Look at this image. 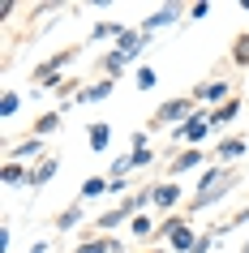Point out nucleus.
Returning a JSON list of instances; mask_svg holds the SVG:
<instances>
[{
	"label": "nucleus",
	"instance_id": "nucleus-1",
	"mask_svg": "<svg viewBox=\"0 0 249 253\" xmlns=\"http://www.w3.org/2000/svg\"><path fill=\"white\" fill-rule=\"evenodd\" d=\"M206 133H210V116H202V112H194L185 125H176V137L181 142H206Z\"/></svg>",
	"mask_w": 249,
	"mask_h": 253
},
{
	"label": "nucleus",
	"instance_id": "nucleus-2",
	"mask_svg": "<svg viewBox=\"0 0 249 253\" xmlns=\"http://www.w3.org/2000/svg\"><path fill=\"white\" fill-rule=\"evenodd\" d=\"M194 116V99H168L155 112V125H172V120H189Z\"/></svg>",
	"mask_w": 249,
	"mask_h": 253
},
{
	"label": "nucleus",
	"instance_id": "nucleus-3",
	"mask_svg": "<svg viewBox=\"0 0 249 253\" xmlns=\"http://www.w3.org/2000/svg\"><path fill=\"white\" fill-rule=\"evenodd\" d=\"M168 245H172V249H176V253H194V245H198V236H194V227H189V223H185V219H181V223L172 227V236H168Z\"/></svg>",
	"mask_w": 249,
	"mask_h": 253
},
{
	"label": "nucleus",
	"instance_id": "nucleus-4",
	"mask_svg": "<svg viewBox=\"0 0 249 253\" xmlns=\"http://www.w3.org/2000/svg\"><path fill=\"white\" fill-rule=\"evenodd\" d=\"M176 17H181V9H176V4H163V9H155V13L146 17V26H142V35H150V30H159V26H172V22H176Z\"/></svg>",
	"mask_w": 249,
	"mask_h": 253
},
{
	"label": "nucleus",
	"instance_id": "nucleus-5",
	"mask_svg": "<svg viewBox=\"0 0 249 253\" xmlns=\"http://www.w3.org/2000/svg\"><path fill=\"white\" fill-rule=\"evenodd\" d=\"M228 189H232V176H223L219 185H210L206 193H194V211H202V206H215V202H219Z\"/></svg>",
	"mask_w": 249,
	"mask_h": 253
},
{
	"label": "nucleus",
	"instance_id": "nucleus-6",
	"mask_svg": "<svg viewBox=\"0 0 249 253\" xmlns=\"http://www.w3.org/2000/svg\"><path fill=\"white\" fill-rule=\"evenodd\" d=\"M142 47H146V35H142V30H138V35H133V30H125V35L116 39V52L125 56V60H133V56L142 52Z\"/></svg>",
	"mask_w": 249,
	"mask_h": 253
},
{
	"label": "nucleus",
	"instance_id": "nucleus-7",
	"mask_svg": "<svg viewBox=\"0 0 249 253\" xmlns=\"http://www.w3.org/2000/svg\"><path fill=\"white\" fill-rule=\"evenodd\" d=\"M129 214H138V206H133V198H129V202H120L116 211H107L103 219H99V232H112V227H116L120 219H129Z\"/></svg>",
	"mask_w": 249,
	"mask_h": 253
},
{
	"label": "nucleus",
	"instance_id": "nucleus-8",
	"mask_svg": "<svg viewBox=\"0 0 249 253\" xmlns=\"http://www.w3.org/2000/svg\"><path fill=\"white\" fill-rule=\"evenodd\" d=\"M69 60H73V52H60V56H52L48 65H39V69H35V78H39V82H56V69H65Z\"/></svg>",
	"mask_w": 249,
	"mask_h": 253
},
{
	"label": "nucleus",
	"instance_id": "nucleus-9",
	"mask_svg": "<svg viewBox=\"0 0 249 253\" xmlns=\"http://www.w3.org/2000/svg\"><path fill=\"white\" fill-rule=\"evenodd\" d=\"M198 99H206V103H228V99H232V86H228V82H210L206 90H198Z\"/></svg>",
	"mask_w": 249,
	"mask_h": 253
},
{
	"label": "nucleus",
	"instance_id": "nucleus-10",
	"mask_svg": "<svg viewBox=\"0 0 249 253\" xmlns=\"http://www.w3.org/2000/svg\"><path fill=\"white\" fill-rule=\"evenodd\" d=\"M103 193H112V180H107V176H91V180L82 185V202H91V198H103Z\"/></svg>",
	"mask_w": 249,
	"mask_h": 253
},
{
	"label": "nucleus",
	"instance_id": "nucleus-11",
	"mask_svg": "<svg viewBox=\"0 0 249 253\" xmlns=\"http://www.w3.org/2000/svg\"><path fill=\"white\" fill-rule=\"evenodd\" d=\"M52 176H56V159H43L39 168L30 172V180H26V185H30V189H43L48 180H52Z\"/></svg>",
	"mask_w": 249,
	"mask_h": 253
},
{
	"label": "nucleus",
	"instance_id": "nucleus-12",
	"mask_svg": "<svg viewBox=\"0 0 249 253\" xmlns=\"http://www.w3.org/2000/svg\"><path fill=\"white\" fill-rule=\"evenodd\" d=\"M150 189H155V206H163V211L181 202V185H150Z\"/></svg>",
	"mask_w": 249,
	"mask_h": 253
},
{
	"label": "nucleus",
	"instance_id": "nucleus-13",
	"mask_svg": "<svg viewBox=\"0 0 249 253\" xmlns=\"http://www.w3.org/2000/svg\"><path fill=\"white\" fill-rule=\"evenodd\" d=\"M245 137H228V142H219V159L223 163H232V159H241V155H245Z\"/></svg>",
	"mask_w": 249,
	"mask_h": 253
},
{
	"label": "nucleus",
	"instance_id": "nucleus-14",
	"mask_svg": "<svg viewBox=\"0 0 249 253\" xmlns=\"http://www.w3.org/2000/svg\"><path fill=\"white\" fill-rule=\"evenodd\" d=\"M236 112H241V99H228L223 107H215V112H210V125H232Z\"/></svg>",
	"mask_w": 249,
	"mask_h": 253
},
{
	"label": "nucleus",
	"instance_id": "nucleus-15",
	"mask_svg": "<svg viewBox=\"0 0 249 253\" xmlns=\"http://www.w3.org/2000/svg\"><path fill=\"white\" fill-rule=\"evenodd\" d=\"M0 180H4V185H22V180H30V172L13 159V163H4V168H0Z\"/></svg>",
	"mask_w": 249,
	"mask_h": 253
},
{
	"label": "nucleus",
	"instance_id": "nucleus-16",
	"mask_svg": "<svg viewBox=\"0 0 249 253\" xmlns=\"http://www.w3.org/2000/svg\"><path fill=\"white\" fill-rule=\"evenodd\" d=\"M9 155H17V159H39V155H43V142H39V137H30V142H17Z\"/></svg>",
	"mask_w": 249,
	"mask_h": 253
},
{
	"label": "nucleus",
	"instance_id": "nucleus-17",
	"mask_svg": "<svg viewBox=\"0 0 249 253\" xmlns=\"http://www.w3.org/2000/svg\"><path fill=\"white\" fill-rule=\"evenodd\" d=\"M112 94V82H99V86H91V90L78 94V103H99V99H107Z\"/></svg>",
	"mask_w": 249,
	"mask_h": 253
},
{
	"label": "nucleus",
	"instance_id": "nucleus-18",
	"mask_svg": "<svg viewBox=\"0 0 249 253\" xmlns=\"http://www.w3.org/2000/svg\"><path fill=\"white\" fill-rule=\"evenodd\" d=\"M86 137H91V146H95V150H107V142H112V129H107V125H91V133H86Z\"/></svg>",
	"mask_w": 249,
	"mask_h": 253
},
{
	"label": "nucleus",
	"instance_id": "nucleus-19",
	"mask_svg": "<svg viewBox=\"0 0 249 253\" xmlns=\"http://www.w3.org/2000/svg\"><path fill=\"white\" fill-rule=\"evenodd\" d=\"M198 163H202V150H185V155H176L172 172H189V168H198Z\"/></svg>",
	"mask_w": 249,
	"mask_h": 253
},
{
	"label": "nucleus",
	"instance_id": "nucleus-20",
	"mask_svg": "<svg viewBox=\"0 0 249 253\" xmlns=\"http://www.w3.org/2000/svg\"><path fill=\"white\" fill-rule=\"evenodd\" d=\"M91 35H95V39H120V35H125V26H116V22H95Z\"/></svg>",
	"mask_w": 249,
	"mask_h": 253
},
{
	"label": "nucleus",
	"instance_id": "nucleus-21",
	"mask_svg": "<svg viewBox=\"0 0 249 253\" xmlns=\"http://www.w3.org/2000/svg\"><path fill=\"white\" fill-rule=\"evenodd\" d=\"M78 223H82V206H69V211H60V219H56L60 232H69V227H78Z\"/></svg>",
	"mask_w": 249,
	"mask_h": 253
},
{
	"label": "nucleus",
	"instance_id": "nucleus-22",
	"mask_svg": "<svg viewBox=\"0 0 249 253\" xmlns=\"http://www.w3.org/2000/svg\"><path fill=\"white\" fill-rule=\"evenodd\" d=\"M17 107H22L17 90H4V99H0V116H4V120H9V116H17Z\"/></svg>",
	"mask_w": 249,
	"mask_h": 253
},
{
	"label": "nucleus",
	"instance_id": "nucleus-23",
	"mask_svg": "<svg viewBox=\"0 0 249 253\" xmlns=\"http://www.w3.org/2000/svg\"><path fill=\"white\" fill-rule=\"evenodd\" d=\"M125 65H129V60H125V56H120V52H107V56H103V69H107V82L116 78V73H120V69H125Z\"/></svg>",
	"mask_w": 249,
	"mask_h": 253
},
{
	"label": "nucleus",
	"instance_id": "nucleus-24",
	"mask_svg": "<svg viewBox=\"0 0 249 253\" xmlns=\"http://www.w3.org/2000/svg\"><path fill=\"white\" fill-rule=\"evenodd\" d=\"M129 168H138V163H133V150H129V155H120V159L112 163V180H125V172H129Z\"/></svg>",
	"mask_w": 249,
	"mask_h": 253
},
{
	"label": "nucleus",
	"instance_id": "nucleus-25",
	"mask_svg": "<svg viewBox=\"0 0 249 253\" xmlns=\"http://www.w3.org/2000/svg\"><path fill=\"white\" fill-rule=\"evenodd\" d=\"M78 253H116V240H86Z\"/></svg>",
	"mask_w": 249,
	"mask_h": 253
},
{
	"label": "nucleus",
	"instance_id": "nucleus-26",
	"mask_svg": "<svg viewBox=\"0 0 249 253\" xmlns=\"http://www.w3.org/2000/svg\"><path fill=\"white\" fill-rule=\"evenodd\" d=\"M232 60L236 65H249V35H241V39L232 43Z\"/></svg>",
	"mask_w": 249,
	"mask_h": 253
},
{
	"label": "nucleus",
	"instance_id": "nucleus-27",
	"mask_svg": "<svg viewBox=\"0 0 249 253\" xmlns=\"http://www.w3.org/2000/svg\"><path fill=\"white\" fill-rule=\"evenodd\" d=\"M56 125H60V116H56V112H48V116H43L39 125H35V137H43V133H52Z\"/></svg>",
	"mask_w": 249,
	"mask_h": 253
},
{
	"label": "nucleus",
	"instance_id": "nucleus-28",
	"mask_svg": "<svg viewBox=\"0 0 249 253\" xmlns=\"http://www.w3.org/2000/svg\"><path fill=\"white\" fill-rule=\"evenodd\" d=\"M133 236H150V232H155V227H150V219H146V214H133Z\"/></svg>",
	"mask_w": 249,
	"mask_h": 253
},
{
	"label": "nucleus",
	"instance_id": "nucleus-29",
	"mask_svg": "<svg viewBox=\"0 0 249 253\" xmlns=\"http://www.w3.org/2000/svg\"><path fill=\"white\" fill-rule=\"evenodd\" d=\"M155 86V69H138V90H150Z\"/></svg>",
	"mask_w": 249,
	"mask_h": 253
},
{
	"label": "nucleus",
	"instance_id": "nucleus-30",
	"mask_svg": "<svg viewBox=\"0 0 249 253\" xmlns=\"http://www.w3.org/2000/svg\"><path fill=\"white\" fill-rule=\"evenodd\" d=\"M150 159H155V150H133V163H138V168H146Z\"/></svg>",
	"mask_w": 249,
	"mask_h": 253
},
{
	"label": "nucleus",
	"instance_id": "nucleus-31",
	"mask_svg": "<svg viewBox=\"0 0 249 253\" xmlns=\"http://www.w3.org/2000/svg\"><path fill=\"white\" fill-rule=\"evenodd\" d=\"M210 13V4H206V0H202V4H194V9H189V17H198V22H202V17H206Z\"/></svg>",
	"mask_w": 249,
	"mask_h": 253
},
{
	"label": "nucleus",
	"instance_id": "nucleus-32",
	"mask_svg": "<svg viewBox=\"0 0 249 253\" xmlns=\"http://www.w3.org/2000/svg\"><path fill=\"white\" fill-rule=\"evenodd\" d=\"M245 253H249V245H245Z\"/></svg>",
	"mask_w": 249,
	"mask_h": 253
}]
</instances>
